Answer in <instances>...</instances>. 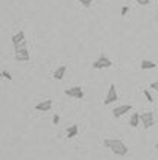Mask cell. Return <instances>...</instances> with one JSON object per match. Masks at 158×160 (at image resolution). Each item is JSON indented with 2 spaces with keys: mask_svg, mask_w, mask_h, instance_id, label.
<instances>
[{
  "mask_svg": "<svg viewBox=\"0 0 158 160\" xmlns=\"http://www.w3.org/2000/svg\"><path fill=\"white\" fill-rule=\"evenodd\" d=\"M79 3L85 6V8H88V6H91V3H93V0H79Z\"/></svg>",
  "mask_w": 158,
  "mask_h": 160,
  "instance_id": "obj_17",
  "label": "cell"
},
{
  "mask_svg": "<svg viewBox=\"0 0 158 160\" xmlns=\"http://www.w3.org/2000/svg\"><path fill=\"white\" fill-rule=\"evenodd\" d=\"M143 93H145V96H146V99H147V102H151V104H152V102H154V98H152V95H151V92H149V90H143Z\"/></svg>",
  "mask_w": 158,
  "mask_h": 160,
  "instance_id": "obj_14",
  "label": "cell"
},
{
  "mask_svg": "<svg viewBox=\"0 0 158 160\" xmlns=\"http://www.w3.org/2000/svg\"><path fill=\"white\" fill-rule=\"evenodd\" d=\"M140 119H141V123L145 127V130H149L155 125V114L152 111H145L140 114Z\"/></svg>",
  "mask_w": 158,
  "mask_h": 160,
  "instance_id": "obj_2",
  "label": "cell"
},
{
  "mask_svg": "<svg viewBox=\"0 0 158 160\" xmlns=\"http://www.w3.org/2000/svg\"><path fill=\"white\" fill-rule=\"evenodd\" d=\"M20 49H27V43H26V41L17 44V46H14V50H20Z\"/></svg>",
  "mask_w": 158,
  "mask_h": 160,
  "instance_id": "obj_15",
  "label": "cell"
},
{
  "mask_svg": "<svg viewBox=\"0 0 158 160\" xmlns=\"http://www.w3.org/2000/svg\"><path fill=\"white\" fill-rule=\"evenodd\" d=\"M52 121H53V125H58L60 123V114H53V119Z\"/></svg>",
  "mask_w": 158,
  "mask_h": 160,
  "instance_id": "obj_19",
  "label": "cell"
},
{
  "mask_svg": "<svg viewBox=\"0 0 158 160\" xmlns=\"http://www.w3.org/2000/svg\"><path fill=\"white\" fill-rule=\"evenodd\" d=\"M103 145L109 148L116 156H126L128 154V147L122 142L120 139H105Z\"/></svg>",
  "mask_w": 158,
  "mask_h": 160,
  "instance_id": "obj_1",
  "label": "cell"
},
{
  "mask_svg": "<svg viewBox=\"0 0 158 160\" xmlns=\"http://www.w3.org/2000/svg\"><path fill=\"white\" fill-rule=\"evenodd\" d=\"M79 133V127L78 125H70V127H67V130H65V134L69 139H73V137H76Z\"/></svg>",
  "mask_w": 158,
  "mask_h": 160,
  "instance_id": "obj_10",
  "label": "cell"
},
{
  "mask_svg": "<svg viewBox=\"0 0 158 160\" xmlns=\"http://www.w3.org/2000/svg\"><path fill=\"white\" fill-rule=\"evenodd\" d=\"M151 88L155 90V92H158V81H154V82L151 84Z\"/></svg>",
  "mask_w": 158,
  "mask_h": 160,
  "instance_id": "obj_20",
  "label": "cell"
},
{
  "mask_svg": "<svg viewBox=\"0 0 158 160\" xmlns=\"http://www.w3.org/2000/svg\"><path fill=\"white\" fill-rule=\"evenodd\" d=\"M2 76H3L5 79H8V81H12V76H11V73H9L8 70H3V72H2Z\"/></svg>",
  "mask_w": 158,
  "mask_h": 160,
  "instance_id": "obj_16",
  "label": "cell"
},
{
  "mask_svg": "<svg viewBox=\"0 0 158 160\" xmlns=\"http://www.w3.org/2000/svg\"><path fill=\"white\" fill-rule=\"evenodd\" d=\"M157 67V62L155 61H149V60H143L140 62V69L141 70H151V69H155Z\"/></svg>",
  "mask_w": 158,
  "mask_h": 160,
  "instance_id": "obj_12",
  "label": "cell"
},
{
  "mask_svg": "<svg viewBox=\"0 0 158 160\" xmlns=\"http://www.w3.org/2000/svg\"><path fill=\"white\" fill-rule=\"evenodd\" d=\"M65 72H67V67H65V66H60V67L53 72V78H55L56 81H61V79L64 78Z\"/></svg>",
  "mask_w": 158,
  "mask_h": 160,
  "instance_id": "obj_11",
  "label": "cell"
},
{
  "mask_svg": "<svg viewBox=\"0 0 158 160\" xmlns=\"http://www.w3.org/2000/svg\"><path fill=\"white\" fill-rule=\"evenodd\" d=\"M129 110H132V105L131 104H125V105H119L113 110V116L114 118H122L123 114H126Z\"/></svg>",
  "mask_w": 158,
  "mask_h": 160,
  "instance_id": "obj_6",
  "label": "cell"
},
{
  "mask_svg": "<svg viewBox=\"0 0 158 160\" xmlns=\"http://www.w3.org/2000/svg\"><path fill=\"white\" fill-rule=\"evenodd\" d=\"M52 105H53V102H52V99H46V101H41V102H38L35 105V110L38 111H49L52 108Z\"/></svg>",
  "mask_w": 158,
  "mask_h": 160,
  "instance_id": "obj_8",
  "label": "cell"
},
{
  "mask_svg": "<svg viewBox=\"0 0 158 160\" xmlns=\"http://www.w3.org/2000/svg\"><path fill=\"white\" fill-rule=\"evenodd\" d=\"M157 149H158V142H157Z\"/></svg>",
  "mask_w": 158,
  "mask_h": 160,
  "instance_id": "obj_23",
  "label": "cell"
},
{
  "mask_svg": "<svg viewBox=\"0 0 158 160\" xmlns=\"http://www.w3.org/2000/svg\"><path fill=\"white\" fill-rule=\"evenodd\" d=\"M119 99V95H117V88H116V84H109V88H108V93H107V98L103 101L105 105H109L113 102H116Z\"/></svg>",
  "mask_w": 158,
  "mask_h": 160,
  "instance_id": "obj_5",
  "label": "cell"
},
{
  "mask_svg": "<svg viewBox=\"0 0 158 160\" xmlns=\"http://www.w3.org/2000/svg\"><path fill=\"white\" fill-rule=\"evenodd\" d=\"M135 2H137L138 5H141V6H147L151 0H135Z\"/></svg>",
  "mask_w": 158,
  "mask_h": 160,
  "instance_id": "obj_18",
  "label": "cell"
},
{
  "mask_svg": "<svg viewBox=\"0 0 158 160\" xmlns=\"http://www.w3.org/2000/svg\"><path fill=\"white\" fill-rule=\"evenodd\" d=\"M128 11H129V8H128V6H123V8H122V15H125Z\"/></svg>",
  "mask_w": 158,
  "mask_h": 160,
  "instance_id": "obj_21",
  "label": "cell"
},
{
  "mask_svg": "<svg viewBox=\"0 0 158 160\" xmlns=\"http://www.w3.org/2000/svg\"><path fill=\"white\" fill-rule=\"evenodd\" d=\"M157 20H158V12H157Z\"/></svg>",
  "mask_w": 158,
  "mask_h": 160,
  "instance_id": "obj_22",
  "label": "cell"
},
{
  "mask_svg": "<svg viewBox=\"0 0 158 160\" xmlns=\"http://www.w3.org/2000/svg\"><path fill=\"white\" fill-rule=\"evenodd\" d=\"M14 58L15 61H29L31 60V55H29V50L27 49H20V50H14Z\"/></svg>",
  "mask_w": 158,
  "mask_h": 160,
  "instance_id": "obj_7",
  "label": "cell"
},
{
  "mask_svg": "<svg viewBox=\"0 0 158 160\" xmlns=\"http://www.w3.org/2000/svg\"><path fill=\"white\" fill-rule=\"evenodd\" d=\"M141 123V119H140V114L138 113H134L132 116L129 118V125L132 127V128H137L138 125Z\"/></svg>",
  "mask_w": 158,
  "mask_h": 160,
  "instance_id": "obj_13",
  "label": "cell"
},
{
  "mask_svg": "<svg viewBox=\"0 0 158 160\" xmlns=\"http://www.w3.org/2000/svg\"><path fill=\"white\" fill-rule=\"evenodd\" d=\"M64 93H65V96H69V98L84 99V90H82V87H81V86L70 87V88H67Z\"/></svg>",
  "mask_w": 158,
  "mask_h": 160,
  "instance_id": "obj_4",
  "label": "cell"
},
{
  "mask_svg": "<svg viewBox=\"0 0 158 160\" xmlns=\"http://www.w3.org/2000/svg\"><path fill=\"white\" fill-rule=\"evenodd\" d=\"M26 41V35H24V31H18L15 35H12V46H17L20 43Z\"/></svg>",
  "mask_w": 158,
  "mask_h": 160,
  "instance_id": "obj_9",
  "label": "cell"
},
{
  "mask_svg": "<svg viewBox=\"0 0 158 160\" xmlns=\"http://www.w3.org/2000/svg\"><path fill=\"white\" fill-rule=\"evenodd\" d=\"M111 66H113V61L109 60L107 55H103V53L93 62V69H97V70H100V69H108Z\"/></svg>",
  "mask_w": 158,
  "mask_h": 160,
  "instance_id": "obj_3",
  "label": "cell"
}]
</instances>
